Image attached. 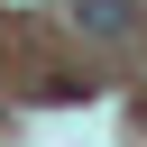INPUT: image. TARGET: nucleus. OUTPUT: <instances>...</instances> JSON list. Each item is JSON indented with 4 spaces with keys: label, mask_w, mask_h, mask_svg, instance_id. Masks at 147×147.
Segmentation results:
<instances>
[{
    "label": "nucleus",
    "mask_w": 147,
    "mask_h": 147,
    "mask_svg": "<svg viewBox=\"0 0 147 147\" xmlns=\"http://www.w3.org/2000/svg\"><path fill=\"white\" fill-rule=\"evenodd\" d=\"M74 9H83V28H92V37H129V18H138L129 0H74Z\"/></svg>",
    "instance_id": "nucleus-1"
}]
</instances>
